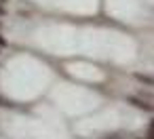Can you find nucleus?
Masks as SVG:
<instances>
[{
  "instance_id": "obj_1",
  "label": "nucleus",
  "mask_w": 154,
  "mask_h": 139,
  "mask_svg": "<svg viewBox=\"0 0 154 139\" xmlns=\"http://www.w3.org/2000/svg\"><path fill=\"white\" fill-rule=\"evenodd\" d=\"M148 139H154V131H150V133H148Z\"/></svg>"
},
{
  "instance_id": "obj_2",
  "label": "nucleus",
  "mask_w": 154,
  "mask_h": 139,
  "mask_svg": "<svg viewBox=\"0 0 154 139\" xmlns=\"http://www.w3.org/2000/svg\"><path fill=\"white\" fill-rule=\"evenodd\" d=\"M2 2H5V0H0V11H2V9H5V7H2Z\"/></svg>"
},
{
  "instance_id": "obj_3",
  "label": "nucleus",
  "mask_w": 154,
  "mask_h": 139,
  "mask_svg": "<svg viewBox=\"0 0 154 139\" xmlns=\"http://www.w3.org/2000/svg\"><path fill=\"white\" fill-rule=\"evenodd\" d=\"M150 131H154V120H152V124H150Z\"/></svg>"
}]
</instances>
